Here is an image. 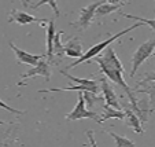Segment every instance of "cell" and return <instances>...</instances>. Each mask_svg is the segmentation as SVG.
Segmentation results:
<instances>
[{
	"label": "cell",
	"instance_id": "1",
	"mask_svg": "<svg viewBox=\"0 0 155 147\" xmlns=\"http://www.w3.org/2000/svg\"><path fill=\"white\" fill-rule=\"evenodd\" d=\"M88 62H95L100 66V72L107 77L110 81H113L114 84H117L120 88L124 89V92L126 94V96L129 98L132 103V109L133 112L137 113V99L135 98L133 92H132L130 87L126 84L125 79H124V73H125V69H124L122 63H121V59L117 56L115 51L113 48H110L108 45L104 50L102 56H96V59H91Z\"/></svg>",
	"mask_w": 155,
	"mask_h": 147
},
{
	"label": "cell",
	"instance_id": "2",
	"mask_svg": "<svg viewBox=\"0 0 155 147\" xmlns=\"http://www.w3.org/2000/svg\"><path fill=\"white\" fill-rule=\"evenodd\" d=\"M139 26H143V24H141V22H137V24L132 25V26H129V28H126V29H124V30H121V32H118L117 35L110 36V37L106 38V40H103V41H100V43H97V44L92 45V47L89 48L87 52H84V55H82L81 58H77L76 61L73 62V63H70L69 66H66V69H64V70H69V69H71V68H76L77 65H80V63H82V62H88V61H91V59L96 58V56L99 55V54L102 52L103 50H106V48H107L108 45L111 44V43H114L115 40H118V38L122 37V36L126 35V33H129V32H132V30L137 29Z\"/></svg>",
	"mask_w": 155,
	"mask_h": 147
},
{
	"label": "cell",
	"instance_id": "3",
	"mask_svg": "<svg viewBox=\"0 0 155 147\" xmlns=\"http://www.w3.org/2000/svg\"><path fill=\"white\" fill-rule=\"evenodd\" d=\"M155 51V36L151 37L150 40L144 41L141 45H139L137 50L133 52L132 55V72H130V77H135L137 73L139 68L143 65L144 62L154 54Z\"/></svg>",
	"mask_w": 155,
	"mask_h": 147
},
{
	"label": "cell",
	"instance_id": "4",
	"mask_svg": "<svg viewBox=\"0 0 155 147\" xmlns=\"http://www.w3.org/2000/svg\"><path fill=\"white\" fill-rule=\"evenodd\" d=\"M82 118H91V120H95L96 122L102 124L100 117H99V114H97V113L91 112L89 109H87V103H85L82 91H80L76 107H74V109L71 110L69 114H66V120H68V121H76V120H82Z\"/></svg>",
	"mask_w": 155,
	"mask_h": 147
},
{
	"label": "cell",
	"instance_id": "5",
	"mask_svg": "<svg viewBox=\"0 0 155 147\" xmlns=\"http://www.w3.org/2000/svg\"><path fill=\"white\" fill-rule=\"evenodd\" d=\"M102 2H103V0H102ZM102 2H95V3H91V4H88V6L82 7V8L80 10L78 19H77L76 22H71V25H73V26H78L80 30L88 29V28L91 26L92 21H94V18H95L96 8L100 6V4H102Z\"/></svg>",
	"mask_w": 155,
	"mask_h": 147
},
{
	"label": "cell",
	"instance_id": "6",
	"mask_svg": "<svg viewBox=\"0 0 155 147\" xmlns=\"http://www.w3.org/2000/svg\"><path fill=\"white\" fill-rule=\"evenodd\" d=\"M100 92H102L103 98H104V103L108 106L114 107V109H121V103L118 100L115 91L113 88V85L108 82L107 77H100Z\"/></svg>",
	"mask_w": 155,
	"mask_h": 147
},
{
	"label": "cell",
	"instance_id": "7",
	"mask_svg": "<svg viewBox=\"0 0 155 147\" xmlns=\"http://www.w3.org/2000/svg\"><path fill=\"white\" fill-rule=\"evenodd\" d=\"M8 22H15L18 25H29V24H33V22H38L41 24L43 26L48 24L47 19L44 18H36L33 15L28 14V12H24V11H19V10H11L10 11V17H8Z\"/></svg>",
	"mask_w": 155,
	"mask_h": 147
},
{
	"label": "cell",
	"instance_id": "8",
	"mask_svg": "<svg viewBox=\"0 0 155 147\" xmlns=\"http://www.w3.org/2000/svg\"><path fill=\"white\" fill-rule=\"evenodd\" d=\"M33 76H41V77H44V79L47 80V81H50V79H51V68H50L48 61H45V59H40L37 65L32 66L30 70H28L25 74L21 76V80L30 79V77H33Z\"/></svg>",
	"mask_w": 155,
	"mask_h": 147
},
{
	"label": "cell",
	"instance_id": "9",
	"mask_svg": "<svg viewBox=\"0 0 155 147\" xmlns=\"http://www.w3.org/2000/svg\"><path fill=\"white\" fill-rule=\"evenodd\" d=\"M8 44H10V47L12 48V51L15 52V56H17V59H18V62H19V63H25V65L35 66V65H37V63H38V61H40V59H43V58H45V56H47L45 54H41V55H33V54H29V52H26V51L18 48L17 45L12 43V41H10Z\"/></svg>",
	"mask_w": 155,
	"mask_h": 147
},
{
	"label": "cell",
	"instance_id": "10",
	"mask_svg": "<svg viewBox=\"0 0 155 147\" xmlns=\"http://www.w3.org/2000/svg\"><path fill=\"white\" fill-rule=\"evenodd\" d=\"M64 55L69 58H81L84 55L82 44L78 37H71L64 44Z\"/></svg>",
	"mask_w": 155,
	"mask_h": 147
},
{
	"label": "cell",
	"instance_id": "11",
	"mask_svg": "<svg viewBox=\"0 0 155 147\" xmlns=\"http://www.w3.org/2000/svg\"><path fill=\"white\" fill-rule=\"evenodd\" d=\"M47 51H45V55H47L48 61L54 62V40H55V19H50L47 24Z\"/></svg>",
	"mask_w": 155,
	"mask_h": 147
},
{
	"label": "cell",
	"instance_id": "12",
	"mask_svg": "<svg viewBox=\"0 0 155 147\" xmlns=\"http://www.w3.org/2000/svg\"><path fill=\"white\" fill-rule=\"evenodd\" d=\"M124 112H125L126 125H128L129 128H132V129L135 131L136 133H143L144 129H143V125H141V120H140V117H139V115L133 112V109L130 110V109H128V107H126Z\"/></svg>",
	"mask_w": 155,
	"mask_h": 147
},
{
	"label": "cell",
	"instance_id": "13",
	"mask_svg": "<svg viewBox=\"0 0 155 147\" xmlns=\"http://www.w3.org/2000/svg\"><path fill=\"white\" fill-rule=\"evenodd\" d=\"M136 91H137V92H143V94L148 95L150 109H151V112H154V110H155V85H154V82H151V81H148V82L139 81Z\"/></svg>",
	"mask_w": 155,
	"mask_h": 147
},
{
	"label": "cell",
	"instance_id": "14",
	"mask_svg": "<svg viewBox=\"0 0 155 147\" xmlns=\"http://www.w3.org/2000/svg\"><path fill=\"white\" fill-rule=\"evenodd\" d=\"M61 74L64 76L68 80H70V82H76V84H81V85H87L89 88V91L92 92H97L99 91V84H97L96 80H89V79H78V77H74L71 74H69L68 72L61 70Z\"/></svg>",
	"mask_w": 155,
	"mask_h": 147
},
{
	"label": "cell",
	"instance_id": "15",
	"mask_svg": "<svg viewBox=\"0 0 155 147\" xmlns=\"http://www.w3.org/2000/svg\"><path fill=\"white\" fill-rule=\"evenodd\" d=\"M108 118H114V120H125V112H122L121 109H114V107L108 106V105H103V114L100 117L102 124Z\"/></svg>",
	"mask_w": 155,
	"mask_h": 147
},
{
	"label": "cell",
	"instance_id": "16",
	"mask_svg": "<svg viewBox=\"0 0 155 147\" xmlns=\"http://www.w3.org/2000/svg\"><path fill=\"white\" fill-rule=\"evenodd\" d=\"M124 2L122 3H117V4H113V3H108V2H106V0H103L102 4H100L99 7L96 8V14H95V17H106V15L111 14V12H115L120 10L121 6H124Z\"/></svg>",
	"mask_w": 155,
	"mask_h": 147
},
{
	"label": "cell",
	"instance_id": "17",
	"mask_svg": "<svg viewBox=\"0 0 155 147\" xmlns=\"http://www.w3.org/2000/svg\"><path fill=\"white\" fill-rule=\"evenodd\" d=\"M82 95H84V99H85V103H87L88 109H92L95 105L100 103L102 100H104L103 95H97V92H92V91H82Z\"/></svg>",
	"mask_w": 155,
	"mask_h": 147
},
{
	"label": "cell",
	"instance_id": "18",
	"mask_svg": "<svg viewBox=\"0 0 155 147\" xmlns=\"http://www.w3.org/2000/svg\"><path fill=\"white\" fill-rule=\"evenodd\" d=\"M43 4H50V7L52 8L54 14H55V18H58L59 15H61V11H59V7H58L56 0H38L36 4H32V6H30V8L36 10V8H38V7H41Z\"/></svg>",
	"mask_w": 155,
	"mask_h": 147
},
{
	"label": "cell",
	"instance_id": "19",
	"mask_svg": "<svg viewBox=\"0 0 155 147\" xmlns=\"http://www.w3.org/2000/svg\"><path fill=\"white\" fill-rule=\"evenodd\" d=\"M120 15H121V17H124V18H129V19L139 21V22H141L143 25L150 26L155 32V18H154V19H147V18H141V17H137V15H129V14H126V12H120Z\"/></svg>",
	"mask_w": 155,
	"mask_h": 147
},
{
	"label": "cell",
	"instance_id": "20",
	"mask_svg": "<svg viewBox=\"0 0 155 147\" xmlns=\"http://www.w3.org/2000/svg\"><path fill=\"white\" fill-rule=\"evenodd\" d=\"M63 35V32H56L55 40H54V55L56 56H63L64 55V45L61 43V36Z\"/></svg>",
	"mask_w": 155,
	"mask_h": 147
},
{
	"label": "cell",
	"instance_id": "21",
	"mask_svg": "<svg viewBox=\"0 0 155 147\" xmlns=\"http://www.w3.org/2000/svg\"><path fill=\"white\" fill-rule=\"evenodd\" d=\"M110 136H113L115 140V146L117 147H129V146H135V142L130 140V139L125 138V136H121V135H117L114 132H108Z\"/></svg>",
	"mask_w": 155,
	"mask_h": 147
},
{
	"label": "cell",
	"instance_id": "22",
	"mask_svg": "<svg viewBox=\"0 0 155 147\" xmlns=\"http://www.w3.org/2000/svg\"><path fill=\"white\" fill-rule=\"evenodd\" d=\"M0 107H2V109H4V110H7V112L14 113V114H17V115H22V114H25V112H21V110H17V109H14V107L8 106V105H7V103H4L3 100H0Z\"/></svg>",
	"mask_w": 155,
	"mask_h": 147
},
{
	"label": "cell",
	"instance_id": "23",
	"mask_svg": "<svg viewBox=\"0 0 155 147\" xmlns=\"http://www.w3.org/2000/svg\"><path fill=\"white\" fill-rule=\"evenodd\" d=\"M141 81H143V82H148V81L155 82V72H154V73H147L146 77H144Z\"/></svg>",
	"mask_w": 155,
	"mask_h": 147
},
{
	"label": "cell",
	"instance_id": "24",
	"mask_svg": "<svg viewBox=\"0 0 155 147\" xmlns=\"http://www.w3.org/2000/svg\"><path fill=\"white\" fill-rule=\"evenodd\" d=\"M87 136H89V140H91L92 146L96 147L97 144H96V142H95V139H94V131H87Z\"/></svg>",
	"mask_w": 155,
	"mask_h": 147
},
{
	"label": "cell",
	"instance_id": "25",
	"mask_svg": "<svg viewBox=\"0 0 155 147\" xmlns=\"http://www.w3.org/2000/svg\"><path fill=\"white\" fill-rule=\"evenodd\" d=\"M21 2H22V3H24V6L25 7H30V6H32V2H30V0H21Z\"/></svg>",
	"mask_w": 155,
	"mask_h": 147
},
{
	"label": "cell",
	"instance_id": "26",
	"mask_svg": "<svg viewBox=\"0 0 155 147\" xmlns=\"http://www.w3.org/2000/svg\"><path fill=\"white\" fill-rule=\"evenodd\" d=\"M108 3H113V4H117V3H122V0H107Z\"/></svg>",
	"mask_w": 155,
	"mask_h": 147
},
{
	"label": "cell",
	"instance_id": "27",
	"mask_svg": "<svg viewBox=\"0 0 155 147\" xmlns=\"http://www.w3.org/2000/svg\"><path fill=\"white\" fill-rule=\"evenodd\" d=\"M4 124H6L4 121H0V125H4Z\"/></svg>",
	"mask_w": 155,
	"mask_h": 147
}]
</instances>
